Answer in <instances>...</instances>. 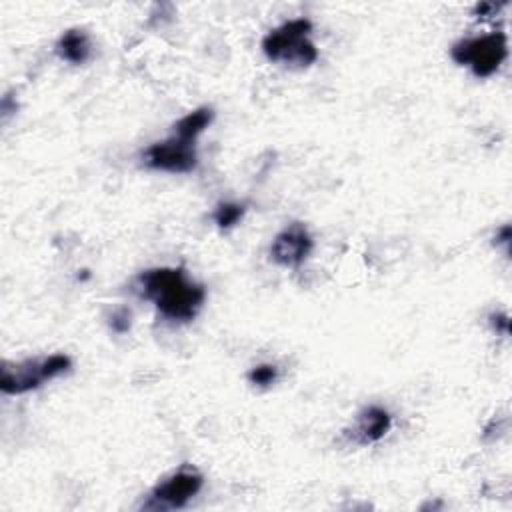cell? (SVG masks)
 <instances>
[{"mask_svg": "<svg viewBox=\"0 0 512 512\" xmlns=\"http://www.w3.org/2000/svg\"><path fill=\"white\" fill-rule=\"evenodd\" d=\"M132 286L168 322L184 324L194 320L206 302V288L190 280L184 268L158 266L144 270L134 278Z\"/></svg>", "mask_w": 512, "mask_h": 512, "instance_id": "1", "label": "cell"}, {"mask_svg": "<svg viewBox=\"0 0 512 512\" xmlns=\"http://www.w3.org/2000/svg\"><path fill=\"white\" fill-rule=\"evenodd\" d=\"M310 34L312 22L308 18L286 20L262 38V52L274 64L308 68L318 60V48Z\"/></svg>", "mask_w": 512, "mask_h": 512, "instance_id": "2", "label": "cell"}, {"mask_svg": "<svg viewBox=\"0 0 512 512\" xmlns=\"http://www.w3.org/2000/svg\"><path fill=\"white\" fill-rule=\"evenodd\" d=\"M72 370V358L68 354H50L42 358H28L22 362L4 364L0 372V390L8 396H20L38 390L46 382H52Z\"/></svg>", "mask_w": 512, "mask_h": 512, "instance_id": "3", "label": "cell"}, {"mask_svg": "<svg viewBox=\"0 0 512 512\" xmlns=\"http://www.w3.org/2000/svg\"><path fill=\"white\" fill-rule=\"evenodd\" d=\"M450 56L458 66H466L476 78H490L508 58V38L500 30L462 38L450 48Z\"/></svg>", "mask_w": 512, "mask_h": 512, "instance_id": "4", "label": "cell"}, {"mask_svg": "<svg viewBox=\"0 0 512 512\" xmlns=\"http://www.w3.org/2000/svg\"><path fill=\"white\" fill-rule=\"evenodd\" d=\"M202 486L204 476L192 466H182L150 490L146 502H142V508L162 512L180 510L202 490Z\"/></svg>", "mask_w": 512, "mask_h": 512, "instance_id": "5", "label": "cell"}, {"mask_svg": "<svg viewBox=\"0 0 512 512\" xmlns=\"http://www.w3.org/2000/svg\"><path fill=\"white\" fill-rule=\"evenodd\" d=\"M140 160L144 168L154 172L186 174L198 166V150L196 142L170 134L168 138L152 142L148 148H144Z\"/></svg>", "mask_w": 512, "mask_h": 512, "instance_id": "6", "label": "cell"}, {"mask_svg": "<svg viewBox=\"0 0 512 512\" xmlns=\"http://www.w3.org/2000/svg\"><path fill=\"white\" fill-rule=\"evenodd\" d=\"M314 250V238L302 222H292L284 226L270 244V258L282 268L302 266Z\"/></svg>", "mask_w": 512, "mask_h": 512, "instance_id": "7", "label": "cell"}, {"mask_svg": "<svg viewBox=\"0 0 512 512\" xmlns=\"http://www.w3.org/2000/svg\"><path fill=\"white\" fill-rule=\"evenodd\" d=\"M392 428V416L382 406H366L354 420L348 436L358 446L380 442Z\"/></svg>", "mask_w": 512, "mask_h": 512, "instance_id": "8", "label": "cell"}, {"mask_svg": "<svg viewBox=\"0 0 512 512\" xmlns=\"http://www.w3.org/2000/svg\"><path fill=\"white\" fill-rule=\"evenodd\" d=\"M54 52L62 62L80 66L86 64L92 56V40L88 32L80 28H70L60 34V38L54 44Z\"/></svg>", "mask_w": 512, "mask_h": 512, "instance_id": "9", "label": "cell"}, {"mask_svg": "<svg viewBox=\"0 0 512 512\" xmlns=\"http://www.w3.org/2000/svg\"><path fill=\"white\" fill-rule=\"evenodd\" d=\"M214 120V110L210 106H200L196 110L186 112L180 120L174 122L172 134H176L182 140L196 142L198 136L212 124Z\"/></svg>", "mask_w": 512, "mask_h": 512, "instance_id": "10", "label": "cell"}, {"mask_svg": "<svg viewBox=\"0 0 512 512\" xmlns=\"http://www.w3.org/2000/svg\"><path fill=\"white\" fill-rule=\"evenodd\" d=\"M246 214V206L242 202H220L214 212H212V220L218 228L228 230L232 226H236Z\"/></svg>", "mask_w": 512, "mask_h": 512, "instance_id": "11", "label": "cell"}, {"mask_svg": "<svg viewBox=\"0 0 512 512\" xmlns=\"http://www.w3.org/2000/svg\"><path fill=\"white\" fill-rule=\"evenodd\" d=\"M246 378H248V382H250L252 386L270 388V386L278 380V366H276V364H270V362L258 364V366H254V368L248 370Z\"/></svg>", "mask_w": 512, "mask_h": 512, "instance_id": "12", "label": "cell"}, {"mask_svg": "<svg viewBox=\"0 0 512 512\" xmlns=\"http://www.w3.org/2000/svg\"><path fill=\"white\" fill-rule=\"evenodd\" d=\"M130 324H132V314H130V310L118 308V310L112 312V316H110V328H112L114 332L124 334V332L130 330Z\"/></svg>", "mask_w": 512, "mask_h": 512, "instance_id": "13", "label": "cell"}]
</instances>
